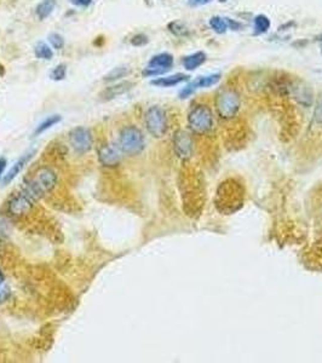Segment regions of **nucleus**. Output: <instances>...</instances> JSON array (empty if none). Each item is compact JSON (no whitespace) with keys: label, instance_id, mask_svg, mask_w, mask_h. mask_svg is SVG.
I'll return each instance as SVG.
<instances>
[{"label":"nucleus","instance_id":"cd10ccee","mask_svg":"<svg viewBox=\"0 0 322 363\" xmlns=\"http://www.w3.org/2000/svg\"><path fill=\"white\" fill-rule=\"evenodd\" d=\"M212 0H188L189 5L192 8H197V7H203V5L210 4Z\"/></svg>","mask_w":322,"mask_h":363},{"label":"nucleus","instance_id":"1a4fd4ad","mask_svg":"<svg viewBox=\"0 0 322 363\" xmlns=\"http://www.w3.org/2000/svg\"><path fill=\"white\" fill-rule=\"evenodd\" d=\"M35 199L26 190L17 193L8 203V211L14 217H22L32 211Z\"/></svg>","mask_w":322,"mask_h":363},{"label":"nucleus","instance_id":"20e7f679","mask_svg":"<svg viewBox=\"0 0 322 363\" xmlns=\"http://www.w3.org/2000/svg\"><path fill=\"white\" fill-rule=\"evenodd\" d=\"M119 148L128 157L140 155L146 148V139H144L143 132L134 125L125 126L120 131Z\"/></svg>","mask_w":322,"mask_h":363},{"label":"nucleus","instance_id":"2f4dec72","mask_svg":"<svg viewBox=\"0 0 322 363\" xmlns=\"http://www.w3.org/2000/svg\"><path fill=\"white\" fill-rule=\"evenodd\" d=\"M316 41H317V43H318V46H320L321 55H322V34L318 35V37H316Z\"/></svg>","mask_w":322,"mask_h":363},{"label":"nucleus","instance_id":"39448f33","mask_svg":"<svg viewBox=\"0 0 322 363\" xmlns=\"http://www.w3.org/2000/svg\"><path fill=\"white\" fill-rule=\"evenodd\" d=\"M144 124L147 131L155 138H162L168 130L167 114L160 106L148 108L144 115Z\"/></svg>","mask_w":322,"mask_h":363},{"label":"nucleus","instance_id":"f03ea898","mask_svg":"<svg viewBox=\"0 0 322 363\" xmlns=\"http://www.w3.org/2000/svg\"><path fill=\"white\" fill-rule=\"evenodd\" d=\"M215 104L217 115L222 120L228 121L237 115L240 107H241V100L234 89L222 88L216 95Z\"/></svg>","mask_w":322,"mask_h":363},{"label":"nucleus","instance_id":"7ed1b4c3","mask_svg":"<svg viewBox=\"0 0 322 363\" xmlns=\"http://www.w3.org/2000/svg\"><path fill=\"white\" fill-rule=\"evenodd\" d=\"M57 185V176L50 167H40L35 176L27 183L25 190L38 200L43 195L50 193Z\"/></svg>","mask_w":322,"mask_h":363},{"label":"nucleus","instance_id":"b1692460","mask_svg":"<svg viewBox=\"0 0 322 363\" xmlns=\"http://www.w3.org/2000/svg\"><path fill=\"white\" fill-rule=\"evenodd\" d=\"M49 41L56 50H62L65 47V38L58 33H51L49 35Z\"/></svg>","mask_w":322,"mask_h":363},{"label":"nucleus","instance_id":"6e6552de","mask_svg":"<svg viewBox=\"0 0 322 363\" xmlns=\"http://www.w3.org/2000/svg\"><path fill=\"white\" fill-rule=\"evenodd\" d=\"M173 56L171 53L162 52L153 56L148 62V67L142 71L143 77H158L167 73L173 65Z\"/></svg>","mask_w":322,"mask_h":363},{"label":"nucleus","instance_id":"412c9836","mask_svg":"<svg viewBox=\"0 0 322 363\" xmlns=\"http://www.w3.org/2000/svg\"><path fill=\"white\" fill-rule=\"evenodd\" d=\"M210 26H211V28H212L216 33H218V34H224V33L229 29L228 28L227 19H224V17H221V16L211 17Z\"/></svg>","mask_w":322,"mask_h":363},{"label":"nucleus","instance_id":"4be33fe9","mask_svg":"<svg viewBox=\"0 0 322 363\" xmlns=\"http://www.w3.org/2000/svg\"><path fill=\"white\" fill-rule=\"evenodd\" d=\"M167 29L176 37H185L188 35V28L179 21H172L167 25Z\"/></svg>","mask_w":322,"mask_h":363},{"label":"nucleus","instance_id":"4468645a","mask_svg":"<svg viewBox=\"0 0 322 363\" xmlns=\"http://www.w3.org/2000/svg\"><path fill=\"white\" fill-rule=\"evenodd\" d=\"M189 76L183 73H177L173 74V76H168L164 78H158V79H154L150 82V84L154 86H158V88H172V86L178 85L180 83L188 82Z\"/></svg>","mask_w":322,"mask_h":363},{"label":"nucleus","instance_id":"bb28decb","mask_svg":"<svg viewBox=\"0 0 322 363\" xmlns=\"http://www.w3.org/2000/svg\"><path fill=\"white\" fill-rule=\"evenodd\" d=\"M227 19V23H228V28L231 29V31H239L241 28V23L237 22L235 20H231L229 17H225Z\"/></svg>","mask_w":322,"mask_h":363},{"label":"nucleus","instance_id":"a878e982","mask_svg":"<svg viewBox=\"0 0 322 363\" xmlns=\"http://www.w3.org/2000/svg\"><path fill=\"white\" fill-rule=\"evenodd\" d=\"M130 43H131V45H134V46L140 47V46H144V45L148 44L149 39L146 34H143V33H138V34L134 35V37L131 38Z\"/></svg>","mask_w":322,"mask_h":363},{"label":"nucleus","instance_id":"f704fd0d","mask_svg":"<svg viewBox=\"0 0 322 363\" xmlns=\"http://www.w3.org/2000/svg\"><path fill=\"white\" fill-rule=\"evenodd\" d=\"M219 2H221V3H224V2H227V0H219Z\"/></svg>","mask_w":322,"mask_h":363},{"label":"nucleus","instance_id":"a211bd4d","mask_svg":"<svg viewBox=\"0 0 322 363\" xmlns=\"http://www.w3.org/2000/svg\"><path fill=\"white\" fill-rule=\"evenodd\" d=\"M62 120V116L61 115H50L47 116L46 119L44 120L43 122H40V124L38 125V127L35 128L34 131V136H40L41 133H44L45 131L50 130L51 127H53V126L59 124Z\"/></svg>","mask_w":322,"mask_h":363},{"label":"nucleus","instance_id":"473e14b6","mask_svg":"<svg viewBox=\"0 0 322 363\" xmlns=\"http://www.w3.org/2000/svg\"><path fill=\"white\" fill-rule=\"evenodd\" d=\"M4 281H5V276H4V274H3L2 270H0V286L4 283Z\"/></svg>","mask_w":322,"mask_h":363},{"label":"nucleus","instance_id":"423d86ee","mask_svg":"<svg viewBox=\"0 0 322 363\" xmlns=\"http://www.w3.org/2000/svg\"><path fill=\"white\" fill-rule=\"evenodd\" d=\"M68 140L73 151L80 155L89 153L93 146V136L91 131L89 128L83 127V126L75 127L69 132Z\"/></svg>","mask_w":322,"mask_h":363},{"label":"nucleus","instance_id":"72a5a7b5","mask_svg":"<svg viewBox=\"0 0 322 363\" xmlns=\"http://www.w3.org/2000/svg\"><path fill=\"white\" fill-rule=\"evenodd\" d=\"M5 74V67L0 63V77H3Z\"/></svg>","mask_w":322,"mask_h":363},{"label":"nucleus","instance_id":"c85d7f7f","mask_svg":"<svg viewBox=\"0 0 322 363\" xmlns=\"http://www.w3.org/2000/svg\"><path fill=\"white\" fill-rule=\"evenodd\" d=\"M71 3L75 7H81V8H87L92 3V0H71Z\"/></svg>","mask_w":322,"mask_h":363},{"label":"nucleus","instance_id":"ddd939ff","mask_svg":"<svg viewBox=\"0 0 322 363\" xmlns=\"http://www.w3.org/2000/svg\"><path fill=\"white\" fill-rule=\"evenodd\" d=\"M132 86H134V83H131V82H122V83L115 84V85L108 86V88H105L103 91L99 94V98L104 102L112 101V100H114V98L119 97V96L124 95L127 91H130V90L132 89Z\"/></svg>","mask_w":322,"mask_h":363},{"label":"nucleus","instance_id":"aec40b11","mask_svg":"<svg viewBox=\"0 0 322 363\" xmlns=\"http://www.w3.org/2000/svg\"><path fill=\"white\" fill-rule=\"evenodd\" d=\"M34 55L37 58L47 59V61H49V59H51L53 57V51H52V49H50V46L46 43L40 41V43H38L37 45H35Z\"/></svg>","mask_w":322,"mask_h":363},{"label":"nucleus","instance_id":"6ab92c4d","mask_svg":"<svg viewBox=\"0 0 322 363\" xmlns=\"http://www.w3.org/2000/svg\"><path fill=\"white\" fill-rule=\"evenodd\" d=\"M270 28V20L268 19L266 15H258L254 17V35L264 34L269 31Z\"/></svg>","mask_w":322,"mask_h":363},{"label":"nucleus","instance_id":"dca6fc26","mask_svg":"<svg viewBox=\"0 0 322 363\" xmlns=\"http://www.w3.org/2000/svg\"><path fill=\"white\" fill-rule=\"evenodd\" d=\"M55 8H56V0H43L40 4H38L37 9H35V13H37L39 20L44 21L53 13Z\"/></svg>","mask_w":322,"mask_h":363},{"label":"nucleus","instance_id":"f257e3e1","mask_svg":"<svg viewBox=\"0 0 322 363\" xmlns=\"http://www.w3.org/2000/svg\"><path fill=\"white\" fill-rule=\"evenodd\" d=\"M189 130L195 136H206L213 130L215 126V115L209 104L195 103L188 112Z\"/></svg>","mask_w":322,"mask_h":363},{"label":"nucleus","instance_id":"0eeeda50","mask_svg":"<svg viewBox=\"0 0 322 363\" xmlns=\"http://www.w3.org/2000/svg\"><path fill=\"white\" fill-rule=\"evenodd\" d=\"M194 138L191 132L178 130L173 136V151L180 160H189L194 154Z\"/></svg>","mask_w":322,"mask_h":363},{"label":"nucleus","instance_id":"5701e85b","mask_svg":"<svg viewBox=\"0 0 322 363\" xmlns=\"http://www.w3.org/2000/svg\"><path fill=\"white\" fill-rule=\"evenodd\" d=\"M66 76H67V65L63 64V63L56 65L50 73L51 80H53V82H62V80H65Z\"/></svg>","mask_w":322,"mask_h":363},{"label":"nucleus","instance_id":"7c9ffc66","mask_svg":"<svg viewBox=\"0 0 322 363\" xmlns=\"http://www.w3.org/2000/svg\"><path fill=\"white\" fill-rule=\"evenodd\" d=\"M7 165H8L7 159L0 158V178H2V176L4 175V171L7 169Z\"/></svg>","mask_w":322,"mask_h":363},{"label":"nucleus","instance_id":"9d476101","mask_svg":"<svg viewBox=\"0 0 322 363\" xmlns=\"http://www.w3.org/2000/svg\"><path fill=\"white\" fill-rule=\"evenodd\" d=\"M221 78H222V76L219 73L210 74V76H205V77H199L198 79H195L194 82L188 84L185 88H183L182 90H180L179 98L180 100H185V98L190 97V96L194 94L198 89L211 88V86L216 85V84L221 80Z\"/></svg>","mask_w":322,"mask_h":363},{"label":"nucleus","instance_id":"9b49d317","mask_svg":"<svg viewBox=\"0 0 322 363\" xmlns=\"http://www.w3.org/2000/svg\"><path fill=\"white\" fill-rule=\"evenodd\" d=\"M121 149L114 144H104L98 151V160L105 167H116L121 163Z\"/></svg>","mask_w":322,"mask_h":363},{"label":"nucleus","instance_id":"2eb2a0df","mask_svg":"<svg viewBox=\"0 0 322 363\" xmlns=\"http://www.w3.org/2000/svg\"><path fill=\"white\" fill-rule=\"evenodd\" d=\"M205 62H206V53L203 52V51H198V52L185 56L182 61L183 67L186 70H195L200 65H203Z\"/></svg>","mask_w":322,"mask_h":363},{"label":"nucleus","instance_id":"f3484780","mask_svg":"<svg viewBox=\"0 0 322 363\" xmlns=\"http://www.w3.org/2000/svg\"><path fill=\"white\" fill-rule=\"evenodd\" d=\"M130 71H131L130 68H128L127 65H120V67L113 68L112 70L107 74V76H104L103 80L105 83L116 82V80L121 79V78L127 77L128 74H130Z\"/></svg>","mask_w":322,"mask_h":363},{"label":"nucleus","instance_id":"c756f323","mask_svg":"<svg viewBox=\"0 0 322 363\" xmlns=\"http://www.w3.org/2000/svg\"><path fill=\"white\" fill-rule=\"evenodd\" d=\"M9 295H10V293H9L8 288H0V303L7 301L9 298Z\"/></svg>","mask_w":322,"mask_h":363},{"label":"nucleus","instance_id":"f8f14e48","mask_svg":"<svg viewBox=\"0 0 322 363\" xmlns=\"http://www.w3.org/2000/svg\"><path fill=\"white\" fill-rule=\"evenodd\" d=\"M35 153H37V152L32 151V152H28L25 155H22V157H21L19 160H17L16 163L13 165V167H11V169L9 170V172L7 173V175L4 176V178H3V184L7 185V184H9V183L13 182L14 179L16 178V177L19 176L21 172H22V170L25 169L27 165L31 163L32 159L34 158Z\"/></svg>","mask_w":322,"mask_h":363},{"label":"nucleus","instance_id":"393cba45","mask_svg":"<svg viewBox=\"0 0 322 363\" xmlns=\"http://www.w3.org/2000/svg\"><path fill=\"white\" fill-rule=\"evenodd\" d=\"M312 124L317 126L322 125V94L320 97H318L317 103H316L314 116H312Z\"/></svg>","mask_w":322,"mask_h":363}]
</instances>
